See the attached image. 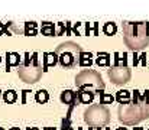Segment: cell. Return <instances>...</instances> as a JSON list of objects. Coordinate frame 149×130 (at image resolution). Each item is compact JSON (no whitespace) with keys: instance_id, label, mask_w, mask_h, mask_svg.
Returning <instances> with one entry per match:
<instances>
[{"instance_id":"cell-1","label":"cell","mask_w":149,"mask_h":130,"mask_svg":"<svg viewBox=\"0 0 149 130\" xmlns=\"http://www.w3.org/2000/svg\"><path fill=\"white\" fill-rule=\"evenodd\" d=\"M119 122L125 126H136L143 120L149 119V91L145 94H139L135 91L133 98L120 103L117 108Z\"/></svg>"},{"instance_id":"cell-2","label":"cell","mask_w":149,"mask_h":130,"mask_svg":"<svg viewBox=\"0 0 149 130\" xmlns=\"http://www.w3.org/2000/svg\"><path fill=\"white\" fill-rule=\"evenodd\" d=\"M123 42L133 51H145L149 45V23L146 22H123Z\"/></svg>"},{"instance_id":"cell-3","label":"cell","mask_w":149,"mask_h":130,"mask_svg":"<svg viewBox=\"0 0 149 130\" xmlns=\"http://www.w3.org/2000/svg\"><path fill=\"white\" fill-rule=\"evenodd\" d=\"M81 52H83V48L78 43L71 42V41L58 45L56 49H55L58 64L65 70H71V68L78 65Z\"/></svg>"},{"instance_id":"cell-4","label":"cell","mask_w":149,"mask_h":130,"mask_svg":"<svg viewBox=\"0 0 149 130\" xmlns=\"http://www.w3.org/2000/svg\"><path fill=\"white\" fill-rule=\"evenodd\" d=\"M75 86L80 90H88L96 94V92H101L106 84H104L100 72L94 71V70H83L75 77Z\"/></svg>"},{"instance_id":"cell-5","label":"cell","mask_w":149,"mask_h":130,"mask_svg":"<svg viewBox=\"0 0 149 130\" xmlns=\"http://www.w3.org/2000/svg\"><path fill=\"white\" fill-rule=\"evenodd\" d=\"M110 111L104 104H93L84 111V122L90 127H103L110 123Z\"/></svg>"},{"instance_id":"cell-6","label":"cell","mask_w":149,"mask_h":130,"mask_svg":"<svg viewBox=\"0 0 149 130\" xmlns=\"http://www.w3.org/2000/svg\"><path fill=\"white\" fill-rule=\"evenodd\" d=\"M42 72H44V67L36 61V54H33L32 62L26 59L25 64H19V70H17L19 78L26 84H36L41 80Z\"/></svg>"},{"instance_id":"cell-7","label":"cell","mask_w":149,"mask_h":130,"mask_svg":"<svg viewBox=\"0 0 149 130\" xmlns=\"http://www.w3.org/2000/svg\"><path fill=\"white\" fill-rule=\"evenodd\" d=\"M107 75L114 86H125L132 78V71L126 65H113L107 70Z\"/></svg>"},{"instance_id":"cell-8","label":"cell","mask_w":149,"mask_h":130,"mask_svg":"<svg viewBox=\"0 0 149 130\" xmlns=\"http://www.w3.org/2000/svg\"><path fill=\"white\" fill-rule=\"evenodd\" d=\"M59 100H61L64 104L74 106V104L77 103V92H74V91H71V90H65V91L61 92Z\"/></svg>"},{"instance_id":"cell-9","label":"cell","mask_w":149,"mask_h":130,"mask_svg":"<svg viewBox=\"0 0 149 130\" xmlns=\"http://www.w3.org/2000/svg\"><path fill=\"white\" fill-rule=\"evenodd\" d=\"M94 100V92L88 91V90H80V92L77 94V101L80 104H90Z\"/></svg>"},{"instance_id":"cell-10","label":"cell","mask_w":149,"mask_h":130,"mask_svg":"<svg viewBox=\"0 0 149 130\" xmlns=\"http://www.w3.org/2000/svg\"><path fill=\"white\" fill-rule=\"evenodd\" d=\"M19 58H20V56H19L17 54H15V52H9V54L6 55V68H7V71H10V70H9L10 67L19 65V62H20Z\"/></svg>"},{"instance_id":"cell-11","label":"cell","mask_w":149,"mask_h":130,"mask_svg":"<svg viewBox=\"0 0 149 130\" xmlns=\"http://www.w3.org/2000/svg\"><path fill=\"white\" fill-rule=\"evenodd\" d=\"M44 56H45V58H44V64H45V65H44V71H47V68H48L49 65H55V64L58 62L55 52H47Z\"/></svg>"},{"instance_id":"cell-12","label":"cell","mask_w":149,"mask_h":130,"mask_svg":"<svg viewBox=\"0 0 149 130\" xmlns=\"http://www.w3.org/2000/svg\"><path fill=\"white\" fill-rule=\"evenodd\" d=\"M91 54L88 52H81V55H80V61H78V65H81V67H90L91 65Z\"/></svg>"},{"instance_id":"cell-13","label":"cell","mask_w":149,"mask_h":130,"mask_svg":"<svg viewBox=\"0 0 149 130\" xmlns=\"http://www.w3.org/2000/svg\"><path fill=\"white\" fill-rule=\"evenodd\" d=\"M1 95H3V100H4L7 104H12V103H15V101L17 100V92L13 91V90H9V91L3 92Z\"/></svg>"},{"instance_id":"cell-14","label":"cell","mask_w":149,"mask_h":130,"mask_svg":"<svg viewBox=\"0 0 149 130\" xmlns=\"http://www.w3.org/2000/svg\"><path fill=\"white\" fill-rule=\"evenodd\" d=\"M35 100H36L39 104H45V103L49 100V94H48V91H45V90H39V91L35 94Z\"/></svg>"},{"instance_id":"cell-15","label":"cell","mask_w":149,"mask_h":130,"mask_svg":"<svg viewBox=\"0 0 149 130\" xmlns=\"http://www.w3.org/2000/svg\"><path fill=\"white\" fill-rule=\"evenodd\" d=\"M42 33L47 35V36H54L55 35V26L49 22H45L42 25Z\"/></svg>"},{"instance_id":"cell-16","label":"cell","mask_w":149,"mask_h":130,"mask_svg":"<svg viewBox=\"0 0 149 130\" xmlns=\"http://www.w3.org/2000/svg\"><path fill=\"white\" fill-rule=\"evenodd\" d=\"M25 35H28V36L36 35V23L35 22H26V25H25Z\"/></svg>"},{"instance_id":"cell-17","label":"cell","mask_w":149,"mask_h":130,"mask_svg":"<svg viewBox=\"0 0 149 130\" xmlns=\"http://www.w3.org/2000/svg\"><path fill=\"white\" fill-rule=\"evenodd\" d=\"M129 98H130V92H129V91H119V94H117L119 103H125V101H127Z\"/></svg>"},{"instance_id":"cell-18","label":"cell","mask_w":149,"mask_h":130,"mask_svg":"<svg viewBox=\"0 0 149 130\" xmlns=\"http://www.w3.org/2000/svg\"><path fill=\"white\" fill-rule=\"evenodd\" d=\"M116 32V25L114 23H106L104 25V33L106 35H113Z\"/></svg>"},{"instance_id":"cell-19","label":"cell","mask_w":149,"mask_h":130,"mask_svg":"<svg viewBox=\"0 0 149 130\" xmlns=\"http://www.w3.org/2000/svg\"><path fill=\"white\" fill-rule=\"evenodd\" d=\"M107 56H109L107 54H101V55H99L97 64H99V65H106V64H109V58H107Z\"/></svg>"},{"instance_id":"cell-20","label":"cell","mask_w":149,"mask_h":130,"mask_svg":"<svg viewBox=\"0 0 149 130\" xmlns=\"http://www.w3.org/2000/svg\"><path fill=\"white\" fill-rule=\"evenodd\" d=\"M28 130H39V129H36V127H28Z\"/></svg>"},{"instance_id":"cell-21","label":"cell","mask_w":149,"mask_h":130,"mask_svg":"<svg viewBox=\"0 0 149 130\" xmlns=\"http://www.w3.org/2000/svg\"><path fill=\"white\" fill-rule=\"evenodd\" d=\"M9 130H20L19 127H12V129H9Z\"/></svg>"},{"instance_id":"cell-22","label":"cell","mask_w":149,"mask_h":130,"mask_svg":"<svg viewBox=\"0 0 149 130\" xmlns=\"http://www.w3.org/2000/svg\"><path fill=\"white\" fill-rule=\"evenodd\" d=\"M45 130H55V129H52V127H47Z\"/></svg>"},{"instance_id":"cell-23","label":"cell","mask_w":149,"mask_h":130,"mask_svg":"<svg viewBox=\"0 0 149 130\" xmlns=\"http://www.w3.org/2000/svg\"><path fill=\"white\" fill-rule=\"evenodd\" d=\"M1 94H3V92H1V90H0V98H1Z\"/></svg>"},{"instance_id":"cell-24","label":"cell","mask_w":149,"mask_h":130,"mask_svg":"<svg viewBox=\"0 0 149 130\" xmlns=\"http://www.w3.org/2000/svg\"><path fill=\"white\" fill-rule=\"evenodd\" d=\"M0 61H1V58H0Z\"/></svg>"},{"instance_id":"cell-25","label":"cell","mask_w":149,"mask_h":130,"mask_svg":"<svg viewBox=\"0 0 149 130\" xmlns=\"http://www.w3.org/2000/svg\"><path fill=\"white\" fill-rule=\"evenodd\" d=\"M0 130H3V129H0Z\"/></svg>"}]
</instances>
